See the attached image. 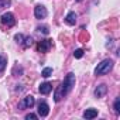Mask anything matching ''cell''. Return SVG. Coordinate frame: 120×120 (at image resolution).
<instances>
[{"label": "cell", "mask_w": 120, "mask_h": 120, "mask_svg": "<svg viewBox=\"0 0 120 120\" xmlns=\"http://www.w3.org/2000/svg\"><path fill=\"white\" fill-rule=\"evenodd\" d=\"M75 86V75L71 72V74H68L67 76H65V79H64V82L59 85L58 88H56V90H55V95H54V99H55V102H59L64 96H67L71 90H72V88Z\"/></svg>", "instance_id": "obj_1"}, {"label": "cell", "mask_w": 120, "mask_h": 120, "mask_svg": "<svg viewBox=\"0 0 120 120\" xmlns=\"http://www.w3.org/2000/svg\"><path fill=\"white\" fill-rule=\"evenodd\" d=\"M112 68H113V61L112 59H105V61H102L98 67H96V69H95V74L99 76V75H105V74H107L109 71H112Z\"/></svg>", "instance_id": "obj_2"}, {"label": "cell", "mask_w": 120, "mask_h": 120, "mask_svg": "<svg viewBox=\"0 0 120 120\" xmlns=\"http://www.w3.org/2000/svg\"><path fill=\"white\" fill-rule=\"evenodd\" d=\"M0 21H2V24H4L7 27H13L16 24V19H14V16L11 13H4L2 16V19H0Z\"/></svg>", "instance_id": "obj_3"}, {"label": "cell", "mask_w": 120, "mask_h": 120, "mask_svg": "<svg viewBox=\"0 0 120 120\" xmlns=\"http://www.w3.org/2000/svg\"><path fill=\"white\" fill-rule=\"evenodd\" d=\"M47 14H48V11H47V9L42 6V4H38V6H35V9H34V16H35V19H45L47 17Z\"/></svg>", "instance_id": "obj_4"}, {"label": "cell", "mask_w": 120, "mask_h": 120, "mask_svg": "<svg viewBox=\"0 0 120 120\" xmlns=\"http://www.w3.org/2000/svg\"><path fill=\"white\" fill-rule=\"evenodd\" d=\"M51 45H52V41H51V40H42V41L38 42L37 49H38L40 52H48L49 48H51Z\"/></svg>", "instance_id": "obj_5"}, {"label": "cell", "mask_w": 120, "mask_h": 120, "mask_svg": "<svg viewBox=\"0 0 120 120\" xmlns=\"http://www.w3.org/2000/svg\"><path fill=\"white\" fill-rule=\"evenodd\" d=\"M34 103H35V99H34L33 96H26V98L23 99V102L19 105V107H20V109H24V107L30 109V107L34 106Z\"/></svg>", "instance_id": "obj_6"}, {"label": "cell", "mask_w": 120, "mask_h": 120, "mask_svg": "<svg viewBox=\"0 0 120 120\" xmlns=\"http://www.w3.org/2000/svg\"><path fill=\"white\" fill-rule=\"evenodd\" d=\"M48 113H49V106H48L45 102H41V103L38 105V114H40L41 117H45Z\"/></svg>", "instance_id": "obj_7"}, {"label": "cell", "mask_w": 120, "mask_h": 120, "mask_svg": "<svg viewBox=\"0 0 120 120\" xmlns=\"http://www.w3.org/2000/svg\"><path fill=\"white\" fill-rule=\"evenodd\" d=\"M38 90H40V93H42V95H48V93L52 90V85H51L49 82H44V83L40 85Z\"/></svg>", "instance_id": "obj_8"}, {"label": "cell", "mask_w": 120, "mask_h": 120, "mask_svg": "<svg viewBox=\"0 0 120 120\" xmlns=\"http://www.w3.org/2000/svg\"><path fill=\"white\" fill-rule=\"evenodd\" d=\"M106 92H107V86L106 85H99L96 89H95V96L96 98H103L105 95H106Z\"/></svg>", "instance_id": "obj_9"}, {"label": "cell", "mask_w": 120, "mask_h": 120, "mask_svg": "<svg viewBox=\"0 0 120 120\" xmlns=\"http://www.w3.org/2000/svg\"><path fill=\"white\" fill-rule=\"evenodd\" d=\"M98 116V110L96 109H86L83 112V117L85 119H95Z\"/></svg>", "instance_id": "obj_10"}, {"label": "cell", "mask_w": 120, "mask_h": 120, "mask_svg": "<svg viewBox=\"0 0 120 120\" xmlns=\"http://www.w3.org/2000/svg\"><path fill=\"white\" fill-rule=\"evenodd\" d=\"M65 21H67L69 26H74V24L76 23V14H75L74 11L68 13V14H67V17H65Z\"/></svg>", "instance_id": "obj_11"}, {"label": "cell", "mask_w": 120, "mask_h": 120, "mask_svg": "<svg viewBox=\"0 0 120 120\" xmlns=\"http://www.w3.org/2000/svg\"><path fill=\"white\" fill-rule=\"evenodd\" d=\"M6 65H7V58L3 54H0V72H3L6 69Z\"/></svg>", "instance_id": "obj_12"}, {"label": "cell", "mask_w": 120, "mask_h": 120, "mask_svg": "<svg viewBox=\"0 0 120 120\" xmlns=\"http://www.w3.org/2000/svg\"><path fill=\"white\" fill-rule=\"evenodd\" d=\"M21 44H23V47H24V48H28V47H31V45H33V38H31V37H26V38L23 40V42H21Z\"/></svg>", "instance_id": "obj_13"}, {"label": "cell", "mask_w": 120, "mask_h": 120, "mask_svg": "<svg viewBox=\"0 0 120 120\" xmlns=\"http://www.w3.org/2000/svg\"><path fill=\"white\" fill-rule=\"evenodd\" d=\"M74 56H75V58H78V59H79V58H82V56H83V49H82V48H78V49H75V52H74Z\"/></svg>", "instance_id": "obj_14"}, {"label": "cell", "mask_w": 120, "mask_h": 120, "mask_svg": "<svg viewBox=\"0 0 120 120\" xmlns=\"http://www.w3.org/2000/svg\"><path fill=\"white\" fill-rule=\"evenodd\" d=\"M51 74H52V69H51V68H44L41 75H42L44 78H48V76H51Z\"/></svg>", "instance_id": "obj_15"}, {"label": "cell", "mask_w": 120, "mask_h": 120, "mask_svg": "<svg viewBox=\"0 0 120 120\" xmlns=\"http://www.w3.org/2000/svg\"><path fill=\"white\" fill-rule=\"evenodd\" d=\"M114 112L116 113H120V98H117L114 100Z\"/></svg>", "instance_id": "obj_16"}, {"label": "cell", "mask_w": 120, "mask_h": 120, "mask_svg": "<svg viewBox=\"0 0 120 120\" xmlns=\"http://www.w3.org/2000/svg\"><path fill=\"white\" fill-rule=\"evenodd\" d=\"M9 4H10V0H0V10L6 6H9Z\"/></svg>", "instance_id": "obj_17"}, {"label": "cell", "mask_w": 120, "mask_h": 120, "mask_svg": "<svg viewBox=\"0 0 120 120\" xmlns=\"http://www.w3.org/2000/svg\"><path fill=\"white\" fill-rule=\"evenodd\" d=\"M14 40H16L19 44H21V42H23V40H24V37H23L21 34H16V35H14Z\"/></svg>", "instance_id": "obj_18"}, {"label": "cell", "mask_w": 120, "mask_h": 120, "mask_svg": "<svg viewBox=\"0 0 120 120\" xmlns=\"http://www.w3.org/2000/svg\"><path fill=\"white\" fill-rule=\"evenodd\" d=\"M38 31H42L44 34H48V33H49V30H48L47 27H38Z\"/></svg>", "instance_id": "obj_19"}, {"label": "cell", "mask_w": 120, "mask_h": 120, "mask_svg": "<svg viewBox=\"0 0 120 120\" xmlns=\"http://www.w3.org/2000/svg\"><path fill=\"white\" fill-rule=\"evenodd\" d=\"M26 119H27V120H30V119H31V120H34V119H37V114L30 113V114H27V116H26Z\"/></svg>", "instance_id": "obj_20"}, {"label": "cell", "mask_w": 120, "mask_h": 120, "mask_svg": "<svg viewBox=\"0 0 120 120\" xmlns=\"http://www.w3.org/2000/svg\"><path fill=\"white\" fill-rule=\"evenodd\" d=\"M76 2H82V0H76Z\"/></svg>", "instance_id": "obj_21"}]
</instances>
